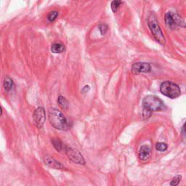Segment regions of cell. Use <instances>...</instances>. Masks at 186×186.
Here are the masks:
<instances>
[{
	"instance_id": "9",
	"label": "cell",
	"mask_w": 186,
	"mask_h": 186,
	"mask_svg": "<svg viewBox=\"0 0 186 186\" xmlns=\"http://www.w3.org/2000/svg\"><path fill=\"white\" fill-rule=\"evenodd\" d=\"M43 161L45 164L48 166V167H51V168L55 169V170H60V169H63L64 167L61 163L57 161L55 158H52L50 155H46L43 157Z\"/></svg>"
},
{
	"instance_id": "16",
	"label": "cell",
	"mask_w": 186,
	"mask_h": 186,
	"mask_svg": "<svg viewBox=\"0 0 186 186\" xmlns=\"http://www.w3.org/2000/svg\"><path fill=\"white\" fill-rule=\"evenodd\" d=\"M58 15L59 13L57 11H51L47 16V19H48L49 21L52 23V22L55 21L57 19Z\"/></svg>"
},
{
	"instance_id": "8",
	"label": "cell",
	"mask_w": 186,
	"mask_h": 186,
	"mask_svg": "<svg viewBox=\"0 0 186 186\" xmlns=\"http://www.w3.org/2000/svg\"><path fill=\"white\" fill-rule=\"evenodd\" d=\"M151 71V66L148 62H136L132 66V72L134 74H140L142 73H149Z\"/></svg>"
},
{
	"instance_id": "1",
	"label": "cell",
	"mask_w": 186,
	"mask_h": 186,
	"mask_svg": "<svg viewBox=\"0 0 186 186\" xmlns=\"http://www.w3.org/2000/svg\"><path fill=\"white\" fill-rule=\"evenodd\" d=\"M165 106L159 97L155 95H148L143 100V116L148 119L155 111H161L164 109Z\"/></svg>"
},
{
	"instance_id": "6",
	"label": "cell",
	"mask_w": 186,
	"mask_h": 186,
	"mask_svg": "<svg viewBox=\"0 0 186 186\" xmlns=\"http://www.w3.org/2000/svg\"><path fill=\"white\" fill-rule=\"evenodd\" d=\"M165 23L171 29H174L177 26H185L184 22L178 15L169 12L165 15Z\"/></svg>"
},
{
	"instance_id": "2",
	"label": "cell",
	"mask_w": 186,
	"mask_h": 186,
	"mask_svg": "<svg viewBox=\"0 0 186 186\" xmlns=\"http://www.w3.org/2000/svg\"><path fill=\"white\" fill-rule=\"evenodd\" d=\"M48 119L53 127L59 130H66L68 127L67 119L60 111L57 109H51L49 111Z\"/></svg>"
},
{
	"instance_id": "15",
	"label": "cell",
	"mask_w": 186,
	"mask_h": 186,
	"mask_svg": "<svg viewBox=\"0 0 186 186\" xmlns=\"http://www.w3.org/2000/svg\"><path fill=\"white\" fill-rule=\"evenodd\" d=\"M121 4V0H114L111 3V9L114 13L117 12L118 9L119 8L120 5Z\"/></svg>"
},
{
	"instance_id": "3",
	"label": "cell",
	"mask_w": 186,
	"mask_h": 186,
	"mask_svg": "<svg viewBox=\"0 0 186 186\" xmlns=\"http://www.w3.org/2000/svg\"><path fill=\"white\" fill-rule=\"evenodd\" d=\"M160 92L166 97L172 99L177 98L181 94L180 87L175 83L170 81H166L161 84Z\"/></svg>"
},
{
	"instance_id": "20",
	"label": "cell",
	"mask_w": 186,
	"mask_h": 186,
	"mask_svg": "<svg viewBox=\"0 0 186 186\" xmlns=\"http://www.w3.org/2000/svg\"><path fill=\"white\" fill-rule=\"evenodd\" d=\"M89 89H90V88H89V86H85V87L83 88L82 92H88V91L89 90Z\"/></svg>"
},
{
	"instance_id": "4",
	"label": "cell",
	"mask_w": 186,
	"mask_h": 186,
	"mask_svg": "<svg viewBox=\"0 0 186 186\" xmlns=\"http://www.w3.org/2000/svg\"><path fill=\"white\" fill-rule=\"evenodd\" d=\"M148 24L149 26V28L151 31L152 34H153V37L160 45H164L166 39L164 38V36L163 34L161 29L159 25H158V21H156L155 17H153L151 15V16L148 18Z\"/></svg>"
},
{
	"instance_id": "11",
	"label": "cell",
	"mask_w": 186,
	"mask_h": 186,
	"mask_svg": "<svg viewBox=\"0 0 186 186\" xmlns=\"http://www.w3.org/2000/svg\"><path fill=\"white\" fill-rule=\"evenodd\" d=\"M65 50V46L60 43H55L51 47V51L53 53H62Z\"/></svg>"
},
{
	"instance_id": "5",
	"label": "cell",
	"mask_w": 186,
	"mask_h": 186,
	"mask_svg": "<svg viewBox=\"0 0 186 186\" xmlns=\"http://www.w3.org/2000/svg\"><path fill=\"white\" fill-rule=\"evenodd\" d=\"M64 149H65V154L67 155L68 159L71 161L72 162L81 165H84L85 164L84 157L77 149L69 146H65Z\"/></svg>"
},
{
	"instance_id": "14",
	"label": "cell",
	"mask_w": 186,
	"mask_h": 186,
	"mask_svg": "<svg viewBox=\"0 0 186 186\" xmlns=\"http://www.w3.org/2000/svg\"><path fill=\"white\" fill-rule=\"evenodd\" d=\"M13 85H14V83H13V79H10V77H6L4 82V87L7 92L10 91L13 89Z\"/></svg>"
},
{
	"instance_id": "19",
	"label": "cell",
	"mask_w": 186,
	"mask_h": 186,
	"mask_svg": "<svg viewBox=\"0 0 186 186\" xmlns=\"http://www.w3.org/2000/svg\"><path fill=\"white\" fill-rule=\"evenodd\" d=\"M108 29H109V28H108V26H106V25H105V24L100 25L99 30H100V33L102 35L106 34V32L108 31Z\"/></svg>"
},
{
	"instance_id": "21",
	"label": "cell",
	"mask_w": 186,
	"mask_h": 186,
	"mask_svg": "<svg viewBox=\"0 0 186 186\" xmlns=\"http://www.w3.org/2000/svg\"><path fill=\"white\" fill-rule=\"evenodd\" d=\"M1 114H2V109H1V106H0V116H1Z\"/></svg>"
},
{
	"instance_id": "18",
	"label": "cell",
	"mask_w": 186,
	"mask_h": 186,
	"mask_svg": "<svg viewBox=\"0 0 186 186\" xmlns=\"http://www.w3.org/2000/svg\"><path fill=\"white\" fill-rule=\"evenodd\" d=\"M181 179H182V176L181 175L175 176V177H173V179H172V181H171L170 185H172V186L178 185L179 183H180Z\"/></svg>"
},
{
	"instance_id": "7",
	"label": "cell",
	"mask_w": 186,
	"mask_h": 186,
	"mask_svg": "<svg viewBox=\"0 0 186 186\" xmlns=\"http://www.w3.org/2000/svg\"><path fill=\"white\" fill-rule=\"evenodd\" d=\"M33 118L36 126L39 129H41L45 124V120H46V113H45V109L42 107L36 109L33 112Z\"/></svg>"
},
{
	"instance_id": "12",
	"label": "cell",
	"mask_w": 186,
	"mask_h": 186,
	"mask_svg": "<svg viewBox=\"0 0 186 186\" xmlns=\"http://www.w3.org/2000/svg\"><path fill=\"white\" fill-rule=\"evenodd\" d=\"M57 103L62 110H68L69 107L68 101L67 100L65 97H62L61 95L59 96L58 98H57Z\"/></svg>"
},
{
	"instance_id": "10",
	"label": "cell",
	"mask_w": 186,
	"mask_h": 186,
	"mask_svg": "<svg viewBox=\"0 0 186 186\" xmlns=\"http://www.w3.org/2000/svg\"><path fill=\"white\" fill-rule=\"evenodd\" d=\"M151 154V148L148 145H142L139 150V158L142 161H146Z\"/></svg>"
},
{
	"instance_id": "17",
	"label": "cell",
	"mask_w": 186,
	"mask_h": 186,
	"mask_svg": "<svg viewBox=\"0 0 186 186\" xmlns=\"http://www.w3.org/2000/svg\"><path fill=\"white\" fill-rule=\"evenodd\" d=\"M155 148H156V150H158V151L164 152L167 150L168 145L164 143H157L156 144H155Z\"/></svg>"
},
{
	"instance_id": "13",
	"label": "cell",
	"mask_w": 186,
	"mask_h": 186,
	"mask_svg": "<svg viewBox=\"0 0 186 186\" xmlns=\"http://www.w3.org/2000/svg\"><path fill=\"white\" fill-rule=\"evenodd\" d=\"M51 143H52V144L53 145L54 148H55V150H57V151L60 152L64 148L62 143L60 141V140L57 139V138H53V139H52Z\"/></svg>"
}]
</instances>
